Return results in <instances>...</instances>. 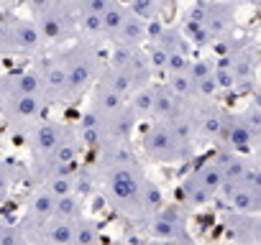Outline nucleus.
<instances>
[{
	"label": "nucleus",
	"mask_w": 261,
	"mask_h": 245,
	"mask_svg": "<svg viewBox=\"0 0 261 245\" xmlns=\"http://www.w3.org/2000/svg\"><path fill=\"white\" fill-rule=\"evenodd\" d=\"M57 59L67 77L69 102L80 100L97 82V77L102 72V56H100L97 46L90 41H77V44L67 46L62 54H57Z\"/></svg>",
	"instance_id": "nucleus-1"
},
{
	"label": "nucleus",
	"mask_w": 261,
	"mask_h": 245,
	"mask_svg": "<svg viewBox=\"0 0 261 245\" xmlns=\"http://www.w3.org/2000/svg\"><path fill=\"white\" fill-rule=\"evenodd\" d=\"M44 39L31 18H3L0 21V56H39Z\"/></svg>",
	"instance_id": "nucleus-2"
},
{
	"label": "nucleus",
	"mask_w": 261,
	"mask_h": 245,
	"mask_svg": "<svg viewBox=\"0 0 261 245\" xmlns=\"http://www.w3.org/2000/svg\"><path fill=\"white\" fill-rule=\"evenodd\" d=\"M141 148L149 159L162 164H182L192 156V143L182 141L167 122H151L141 138Z\"/></svg>",
	"instance_id": "nucleus-3"
},
{
	"label": "nucleus",
	"mask_w": 261,
	"mask_h": 245,
	"mask_svg": "<svg viewBox=\"0 0 261 245\" xmlns=\"http://www.w3.org/2000/svg\"><path fill=\"white\" fill-rule=\"evenodd\" d=\"M44 100L41 97H29V95H13L0 89V115H3L11 126L18 128H31L36 120L44 117Z\"/></svg>",
	"instance_id": "nucleus-4"
},
{
	"label": "nucleus",
	"mask_w": 261,
	"mask_h": 245,
	"mask_svg": "<svg viewBox=\"0 0 261 245\" xmlns=\"http://www.w3.org/2000/svg\"><path fill=\"white\" fill-rule=\"evenodd\" d=\"M34 69L39 72L41 79V100L44 105H67L69 92H67V77L57 56H39L34 62Z\"/></svg>",
	"instance_id": "nucleus-5"
},
{
	"label": "nucleus",
	"mask_w": 261,
	"mask_h": 245,
	"mask_svg": "<svg viewBox=\"0 0 261 245\" xmlns=\"http://www.w3.org/2000/svg\"><path fill=\"white\" fill-rule=\"evenodd\" d=\"M72 128H67L64 122H57V120H36L34 126L26 131V136H29V148H31V154H34V159L36 161H44V159H49L51 154H54V148L67 138V133H69Z\"/></svg>",
	"instance_id": "nucleus-6"
},
{
	"label": "nucleus",
	"mask_w": 261,
	"mask_h": 245,
	"mask_svg": "<svg viewBox=\"0 0 261 245\" xmlns=\"http://www.w3.org/2000/svg\"><path fill=\"white\" fill-rule=\"evenodd\" d=\"M108 64L115 67V69H120L130 82H134L136 89L151 84L154 72L149 67V59H146V51L144 49H120V46H115L113 54H110V59H108Z\"/></svg>",
	"instance_id": "nucleus-7"
},
{
	"label": "nucleus",
	"mask_w": 261,
	"mask_h": 245,
	"mask_svg": "<svg viewBox=\"0 0 261 245\" xmlns=\"http://www.w3.org/2000/svg\"><path fill=\"white\" fill-rule=\"evenodd\" d=\"M187 105L190 102L177 97L167 84H154V102H151L149 117L154 122H172V120H177L187 112Z\"/></svg>",
	"instance_id": "nucleus-8"
},
{
	"label": "nucleus",
	"mask_w": 261,
	"mask_h": 245,
	"mask_svg": "<svg viewBox=\"0 0 261 245\" xmlns=\"http://www.w3.org/2000/svg\"><path fill=\"white\" fill-rule=\"evenodd\" d=\"M149 232H151L154 240H187L185 220H182V215H179L177 207H164V209H159V215L151 220Z\"/></svg>",
	"instance_id": "nucleus-9"
},
{
	"label": "nucleus",
	"mask_w": 261,
	"mask_h": 245,
	"mask_svg": "<svg viewBox=\"0 0 261 245\" xmlns=\"http://www.w3.org/2000/svg\"><path fill=\"white\" fill-rule=\"evenodd\" d=\"M125 105H128V97L118 95L115 89L105 87L102 82H95V87H92V95H90V105H87V107H92L97 115L108 117V115H115V112H120Z\"/></svg>",
	"instance_id": "nucleus-10"
},
{
	"label": "nucleus",
	"mask_w": 261,
	"mask_h": 245,
	"mask_svg": "<svg viewBox=\"0 0 261 245\" xmlns=\"http://www.w3.org/2000/svg\"><path fill=\"white\" fill-rule=\"evenodd\" d=\"M225 232L238 240L241 245H256L258 240V220L256 215H238V212H230L225 217Z\"/></svg>",
	"instance_id": "nucleus-11"
},
{
	"label": "nucleus",
	"mask_w": 261,
	"mask_h": 245,
	"mask_svg": "<svg viewBox=\"0 0 261 245\" xmlns=\"http://www.w3.org/2000/svg\"><path fill=\"white\" fill-rule=\"evenodd\" d=\"M110 41L115 46H120V49H144V44H146V23H141L139 18H134L128 13L125 23L118 28V34Z\"/></svg>",
	"instance_id": "nucleus-12"
},
{
	"label": "nucleus",
	"mask_w": 261,
	"mask_h": 245,
	"mask_svg": "<svg viewBox=\"0 0 261 245\" xmlns=\"http://www.w3.org/2000/svg\"><path fill=\"white\" fill-rule=\"evenodd\" d=\"M167 6L169 0H128V13L139 18L141 23H154V21H162L164 13H167Z\"/></svg>",
	"instance_id": "nucleus-13"
},
{
	"label": "nucleus",
	"mask_w": 261,
	"mask_h": 245,
	"mask_svg": "<svg viewBox=\"0 0 261 245\" xmlns=\"http://www.w3.org/2000/svg\"><path fill=\"white\" fill-rule=\"evenodd\" d=\"M192 179H195V181H197L210 197H215L218 189H220L223 181H225L223 169H220V164H218L215 159H210V161H205L202 166H197V169L192 171Z\"/></svg>",
	"instance_id": "nucleus-14"
},
{
	"label": "nucleus",
	"mask_w": 261,
	"mask_h": 245,
	"mask_svg": "<svg viewBox=\"0 0 261 245\" xmlns=\"http://www.w3.org/2000/svg\"><path fill=\"white\" fill-rule=\"evenodd\" d=\"M74 222L77 220H51L44 227L46 245H74Z\"/></svg>",
	"instance_id": "nucleus-15"
},
{
	"label": "nucleus",
	"mask_w": 261,
	"mask_h": 245,
	"mask_svg": "<svg viewBox=\"0 0 261 245\" xmlns=\"http://www.w3.org/2000/svg\"><path fill=\"white\" fill-rule=\"evenodd\" d=\"M125 18H128V8H125V3L123 0H115V3L100 16V23H102V39H113L115 34H118V28L125 23Z\"/></svg>",
	"instance_id": "nucleus-16"
},
{
	"label": "nucleus",
	"mask_w": 261,
	"mask_h": 245,
	"mask_svg": "<svg viewBox=\"0 0 261 245\" xmlns=\"http://www.w3.org/2000/svg\"><path fill=\"white\" fill-rule=\"evenodd\" d=\"M74 245H100V230L92 220L74 222Z\"/></svg>",
	"instance_id": "nucleus-17"
},
{
	"label": "nucleus",
	"mask_w": 261,
	"mask_h": 245,
	"mask_svg": "<svg viewBox=\"0 0 261 245\" xmlns=\"http://www.w3.org/2000/svg\"><path fill=\"white\" fill-rule=\"evenodd\" d=\"M182 197H185V202H187V204H192V207L207 204V202L213 199V197H210V194H207V192H205V189H202L195 179H192V174L182 181Z\"/></svg>",
	"instance_id": "nucleus-18"
},
{
	"label": "nucleus",
	"mask_w": 261,
	"mask_h": 245,
	"mask_svg": "<svg viewBox=\"0 0 261 245\" xmlns=\"http://www.w3.org/2000/svg\"><path fill=\"white\" fill-rule=\"evenodd\" d=\"M54 220H80V202L74 194L59 197L54 204Z\"/></svg>",
	"instance_id": "nucleus-19"
},
{
	"label": "nucleus",
	"mask_w": 261,
	"mask_h": 245,
	"mask_svg": "<svg viewBox=\"0 0 261 245\" xmlns=\"http://www.w3.org/2000/svg\"><path fill=\"white\" fill-rule=\"evenodd\" d=\"M115 3V0H77V3L72 6L74 13H90V16H102L110 6Z\"/></svg>",
	"instance_id": "nucleus-20"
},
{
	"label": "nucleus",
	"mask_w": 261,
	"mask_h": 245,
	"mask_svg": "<svg viewBox=\"0 0 261 245\" xmlns=\"http://www.w3.org/2000/svg\"><path fill=\"white\" fill-rule=\"evenodd\" d=\"M26 3H29V11H31V16L36 18V16H41V13H46V11L57 8L59 3H64V0H26Z\"/></svg>",
	"instance_id": "nucleus-21"
},
{
	"label": "nucleus",
	"mask_w": 261,
	"mask_h": 245,
	"mask_svg": "<svg viewBox=\"0 0 261 245\" xmlns=\"http://www.w3.org/2000/svg\"><path fill=\"white\" fill-rule=\"evenodd\" d=\"M11 181H13V176H11V166L0 161V199H3V197L8 194V189H11Z\"/></svg>",
	"instance_id": "nucleus-22"
},
{
	"label": "nucleus",
	"mask_w": 261,
	"mask_h": 245,
	"mask_svg": "<svg viewBox=\"0 0 261 245\" xmlns=\"http://www.w3.org/2000/svg\"><path fill=\"white\" fill-rule=\"evenodd\" d=\"M246 3H251V6L256 8V6H258V0H246Z\"/></svg>",
	"instance_id": "nucleus-23"
},
{
	"label": "nucleus",
	"mask_w": 261,
	"mask_h": 245,
	"mask_svg": "<svg viewBox=\"0 0 261 245\" xmlns=\"http://www.w3.org/2000/svg\"><path fill=\"white\" fill-rule=\"evenodd\" d=\"M0 225H3V220H0Z\"/></svg>",
	"instance_id": "nucleus-24"
},
{
	"label": "nucleus",
	"mask_w": 261,
	"mask_h": 245,
	"mask_svg": "<svg viewBox=\"0 0 261 245\" xmlns=\"http://www.w3.org/2000/svg\"><path fill=\"white\" fill-rule=\"evenodd\" d=\"M23 245H26V242H23Z\"/></svg>",
	"instance_id": "nucleus-25"
}]
</instances>
